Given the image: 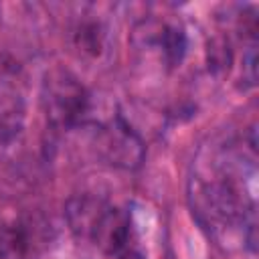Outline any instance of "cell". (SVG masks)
<instances>
[{"mask_svg":"<svg viewBox=\"0 0 259 259\" xmlns=\"http://www.w3.org/2000/svg\"><path fill=\"white\" fill-rule=\"evenodd\" d=\"M115 259H146V257L136 249H123V251H119L115 255Z\"/></svg>","mask_w":259,"mask_h":259,"instance_id":"8992f818","label":"cell"},{"mask_svg":"<svg viewBox=\"0 0 259 259\" xmlns=\"http://www.w3.org/2000/svg\"><path fill=\"white\" fill-rule=\"evenodd\" d=\"M91 241L107 255H117L125 249L130 237V217L127 212L111 206H103L95 223L89 229Z\"/></svg>","mask_w":259,"mask_h":259,"instance_id":"7a4b0ae2","label":"cell"},{"mask_svg":"<svg viewBox=\"0 0 259 259\" xmlns=\"http://www.w3.org/2000/svg\"><path fill=\"white\" fill-rule=\"evenodd\" d=\"M229 65H231L229 45L223 38L210 40L208 42V69L219 71V69H229Z\"/></svg>","mask_w":259,"mask_h":259,"instance_id":"5b68a950","label":"cell"},{"mask_svg":"<svg viewBox=\"0 0 259 259\" xmlns=\"http://www.w3.org/2000/svg\"><path fill=\"white\" fill-rule=\"evenodd\" d=\"M49 115L65 125L77 123L87 111V93L69 73H61L59 77H51L45 85Z\"/></svg>","mask_w":259,"mask_h":259,"instance_id":"6da1fadb","label":"cell"},{"mask_svg":"<svg viewBox=\"0 0 259 259\" xmlns=\"http://www.w3.org/2000/svg\"><path fill=\"white\" fill-rule=\"evenodd\" d=\"M28 235L16 223L0 225V259H26Z\"/></svg>","mask_w":259,"mask_h":259,"instance_id":"3957f363","label":"cell"},{"mask_svg":"<svg viewBox=\"0 0 259 259\" xmlns=\"http://www.w3.org/2000/svg\"><path fill=\"white\" fill-rule=\"evenodd\" d=\"M162 49L170 65H178L186 53V34L178 26H166L162 32Z\"/></svg>","mask_w":259,"mask_h":259,"instance_id":"277c9868","label":"cell"}]
</instances>
